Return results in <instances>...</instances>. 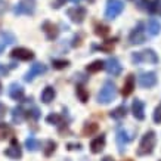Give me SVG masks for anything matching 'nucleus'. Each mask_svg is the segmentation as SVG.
I'll list each match as a JSON object with an SVG mask.
<instances>
[{
	"mask_svg": "<svg viewBox=\"0 0 161 161\" xmlns=\"http://www.w3.org/2000/svg\"><path fill=\"white\" fill-rule=\"evenodd\" d=\"M157 143V133L154 130H148L141 139V143L136 149V155L137 157H147L151 155L154 152V148H155Z\"/></svg>",
	"mask_w": 161,
	"mask_h": 161,
	"instance_id": "obj_1",
	"label": "nucleus"
},
{
	"mask_svg": "<svg viewBox=\"0 0 161 161\" xmlns=\"http://www.w3.org/2000/svg\"><path fill=\"white\" fill-rule=\"evenodd\" d=\"M117 93L118 92H117L115 84L112 83L111 80H107V81L103 83V86L101 87V90H99L96 101H98L99 103H102V105H107V103L112 102L114 99L117 98Z\"/></svg>",
	"mask_w": 161,
	"mask_h": 161,
	"instance_id": "obj_2",
	"label": "nucleus"
},
{
	"mask_svg": "<svg viewBox=\"0 0 161 161\" xmlns=\"http://www.w3.org/2000/svg\"><path fill=\"white\" fill-rule=\"evenodd\" d=\"M132 62L135 65L142 64V62H148V64L155 65V64H158V55L155 53V50H152V49H145V50H141V52H135V53H132Z\"/></svg>",
	"mask_w": 161,
	"mask_h": 161,
	"instance_id": "obj_3",
	"label": "nucleus"
},
{
	"mask_svg": "<svg viewBox=\"0 0 161 161\" xmlns=\"http://www.w3.org/2000/svg\"><path fill=\"white\" fill-rule=\"evenodd\" d=\"M123 10H124V2L123 0H107L105 18L107 19H115L118 15H121Z\"/></svg>",
	"mask_w": 161,
	"mask_h": 161,
	"instance_id": "obj_4",
	"label": "nucleus"
},
{
	"mask_svg": "<svg viewBox=\"0 0 161 161\" xmlns=\"http://www.w3.org/2000/svg\"><path fill=\"white\" fill-rule=\"evenodd\" d=\"M158 81L157 74L154 71H141L137 74V83L142 89H151L154 87Z\"/></svg>",
	"mask_w": 161,
	"mask_h": 161,
	"instance_id": "obj_5",
	"label": "nucleus"
},
{
	"mask_svg": "<svg viewBox=\"0 0 161 161\" xmlns=\"http://www.w3.org/2000/svg\"><path fill=\"white\" fill-rule=\"evenodd\" d=\"M147 42V34H145V27L142 22L135 27V28L130 31V34H129V43L130 44H143Z\"/></svg>",
	"mask_w": 161,
	"mask_h": 161,
	"instance_id": "obj_6",
	"label": "nucleus"
},
{
	"mask_svg": "<svg viewBox=\"0 0 161 161\" xmlns=\"http://www.w3.org/2000/svg\"><path fill=\"white\" fill-rule=\"evenodd\" d=\"M36 12V2L34 0H19L14 6L15 15H33Z\"/></svg>",
	"mask_w": 161,
	"mask_h": 161,
	"instance_id": "obj_7",
	"label": "nucleus"
},
{
	"mask_svg": "<svg viewBox=\"0 0 161 161\" xmlns=\"http://www.w3.org/2000/svg\"><path fill=\"white\" fill-rule=\"evenodd\" d=\"M133 139L132 135H129L124 127H118L117 129V136H115V142H117L118 147V152L120 154H124L126 152V145Z\"/></svg>",
	"mask_w": 161,
	"mask_h": 161,
	"instance_id": "obj_8",
	"label": "nucleus"
},
{
	"mask_svg": "<svg viewBox=\"0 0 161 161\" xmlns=\"http://www.w3.org/2000/svg\"><path fill=\"white\" fill-rule=\"evenodd\" d=\"M67 15L74 24H83L86 19V15H87V10L83 6H74V8H69L67 10Z\"/></svg>",
	"mask_w": 161,
	"mask_h": 161,
	"instance_id": "obj_9",
	"label": "nucleus"
},
{
	"mask_svg": "<svg viewBox=\"0 0 161 161\" xmlns=\"http://www.w3.org/2000/svg\"><path fill=\"white\" fill-rule=\"evenodd\" d=\"M47 71V67L44 65V64H42V62H36V64H33L31 65V68L25 73V75H24V80L27 81V83H31L33 80H34L37 75H40V74H44Z\"/></svg>",
	"mask_w": 161,
	"mask_h": 161,
	"instance_id": "obj_10",
	"label": "nucleus"
},
{
	"mask_svg": "<svg viewBox=\"0 0 161 161\" xmlns=\"http://www.w3.org/2000/svg\"><path fill=\"white\" fill-rule=\"evenodd\" d=\"M103 68L107 69V73L109 74V75H112V77H118V75L121 74V71H123L121 64H120V61H118L115 56H112V58H108L107 61H105V65H103Z\"/></svg>",
	"mask_w": 161,
	"mask_h": 161,
	"instance_id": "obj_11",
	"label": "nucleus"
},
{
	"mask_svg": "<svg viewBox=\"0 0 161 161\" xmlns=\"http://www.w3.org/2000/svg\"><path fill=\"white\" fill-rule=\"evenodd\" d=\"M10 58L18 59V61H31V59H34V53L25 47H16L10 52Z\"/></svg>",
	"mask_w": 161,
	"mask_h": 161,
	"instance_id": "obj_12",
	"label": "nucleus"
},
{
	"mask_svg": "<svg viewBox=\"0 0 161 161\" xmlns=\"http://www.w3.org/2000/svg\"><path fill=\"white\" fill-rule=\"evenodd\" d=\"M5 155L8 157V158H12V160H19L21 157H22V149H21L19 143H18L16 139H12V141H10V145L5 151Z\"/></svg>",
	"mask_w": 161,
	"mask_h": 161,
	"instance_id": "obj_13",
	"label": "nucleus"
},
{
	"mask_svg": "<svg viewBox=\"0 0 161 161\" xmlns=\"http://www.w3.org/2000/svg\"><path fill=\"white\" fill-rule=\"evenodd\" d=\"M42 30H43V33L46 34V39L47 40H55L59 36L58 25H55L50 21H44L43 24H42Z\"/></svg>",
	"mask_w": 161,
	"mask_h": 161,
	"instance_id": "obj_14",
	"label": "nucleus"
},
{
	"mask_svg": "<svg viewBox=\"0 0 161 161\" xmlns=\"http://www.w3.org/2000/svg\"><path fill=\"white\" fill-rule=\"evenodd\" d=\"M132 114L133 117L142 121V120H145V103L142 102L141 99H135L132 103Z\"/></svg>",
	"mask_w": 161,
	"mask_h": 161,
	"instance_id": "obj_15",
	"label": "nucleus"
},
{
	"mask_svg": "<svg viewBox=\"0 0 161 161\" xmlns=\"http://www.w3.org/2000/svg\"><path fill=\"white\" fill-rule=\"evenodd\" d=\"M8 93H9V96L14 101H22V98H24V87L21 86L19 83H12L9 86V89H8Z\"/></svg>",
	"mask_w": 161,
	"mask_h": 161,
	"instance_id": "obj_16",
	"label": "nucleus"
},
{
	"mask_svg": "<svg viewBox=\"0 0 161 161\" xmlns=\"http://www.w3.org/2000/svg\"><path fill=\"white\" fill-rule=\"evenodd\" d=\"M105 143H107L105 135H101V136L95 137L90 142V151H92V154H101L103 151V148H105Z\"/></svg>",
	"mask_w": 161,
	"mask_h": 161,
	"instance_id": "obj_17",
	"label": "nucleus"
},
{
	"mask_svg": "<svg viewBox=\"0 0 161 161\" xmlns=\"http://www.w3.org/2000/svg\"><path fill=\"white\" fill-rule=\"evenodd\" d=\"M135 90V75L133 74H129L127 78L124 80V84H123V89H121V95L124 98L130 96Z\"/></svg>",
	"mask_w": 161,
	"mask_h": 161,
	"instance_id": "obj_18",
	"label": "nucleus"
},
{
	"mask_svg": "<svg viewBox=\"0 0 161 161\" xmlns=\"http://www.w3.org/2000/svg\"><path fill=\"white\" fill-rule=\"evenodd\" d=\"M56 96V90L52 86H46L42 92V102L43 103H50Z\"/></svg>",
	"mask_w": 161,
	"mask_h": 161,
	"instance_id": "obj_19",
	"label": "nucleus"
},
{
	"mask_svg": "<svg viewBox=\"0 0 161 161\" xmlns=\"http://www.w3.org/2000/svg\"><path fill=\"white\" fill-rule=\"evenodd\" d=\"M147 30L151 36H158L161 33V22L158 19H155V18H151V19L148 21Z\"/></svg>",
	"mask_w": 161,
	"mask_h": 161,
	"instance_id": "obj_20",
	"label": "nucleus"
},
{
	"mask_svg": "<svg viewBox=\"0 0 161 161\" xmlns=\"http://www.w3.org/2000/svg\"><path fill=\"white\" fill-rule=\"evenodd\" d=\"M24 118H25V111L21 105H18V107H15L12 109V121L15 124H21V123L24 121Z\"/></svg>",
	"mask_w": 161,
	"mask_h": 161,
	"instance_id": "obj_21",
	"label": "nucleus"
},
{
	"mask_svg": "<svg viewBox=\"0 0 161 161\" xmlns=\"http://www.w3.org/2000/svg\"><path fill=\"white\" fill-rule=\"evenodd\" d=\"M127 115V107L123 103V105H120V107H117L115 109H112L111 112H109V117L114 118V120H123V118Z\"/></svg>",
	"mask_w": 161,
	"mask_h": 161,
	"instance_id": "obj_22",
	"label": "nucleus"
},
{
	"mask_svg": "<svg viewBox=\"0 0 161 161\" xmlns=\"http://www.w3.org/2000/svg\"><path fill=\"white\" fill-rule=\"evenodd\" d=\"M25 148L31 152H36L42 148V142H40L39 139H36V137L30 136V137H27V141H25Z\"/></svg>",
	"mask_w": 161,
	"mask_h": 161,
	"instance_id": "obj_23",
	"label": "nucleus"
},
{
	"mask_svg": "<svg viewBox=\"0 0 161 161\" xmlns=\"http://www.w3.org/2000/svg\"><path fill=\"white\" fill-rule=\"evenodd\" d=\"M75 95H77V98L80 99V102L86 103L89 101V92L84 89L83 84H77V86H75Z\"/></svg>",
	"mask_w": 161,
	"mask_h": 161,
	"instance_id": "obj_24",
	"label": "nucleus"
},
{
	"mask_svg": "<svg viewBox=\"0 0 161 161\" xmlns=\"http://www.w3.org/2000/svg\"><path fill=\"white\" fill-rule=\"evenodd\" d=\"M99 130V126L96 123H86L83 127V130H81V135L83 136H92L95 133Z\"/></svg>",
	"mask_w": 161,
	"mask_h": 161,
	"instance_id": "obj_25",
	"label": "nucleus"
},
{
	"mask_svg": "<svg viewBox=\"0 0 161 161\" xmlns=\"http://www.w3.org/2000/svg\"><path fill=\"white\" fill-rule=\"evenodd\" d=\"M103 65H105V61H101V59H98V61H93L92 64H89L87 65V73H99L101 69H103Z\"/></svg>",
	"mask_w": 161,
	"mask_h": 161,
	"instance_id": "obj_26",
	"label": "nucleus"
},
{
	"mask_svg": "<svg viewBox=\"0 0 161 161\" xmlns=\"http://www.w3.org/2000/svg\"><path fill=\"white\" fill-rule=\"evenodd\" d=\"M0 40L8 46V44H14L15 42H16V37H15L10 31H2V33H0Z\"/></svg>",
	"mask_w": 161,
	"mask_h": 161,
	"instance_id": "obj_27",
	"label": "nucleus"
},
{
	"mask_svg": "<svg viewBox=\"0 0 161 161\" xmlns=\"http://www.w3.org/2000/svg\"><path fill=\"white\" fill-rule=\"evenodd\" d=\"M46 123H47V124H55V126H61V124H64V118L61 117L59 114L52 112V114H49V115L46 117Z\"/></svg>",
	"mask_w": 161,
	"mask_h": 161,
	"instance_id": "obj_28",
	"label": "nucleus"
},
{
	"mask_svg": "<svg viewBox=\"0 0 161 161\" xmlns=\"http://www.w3.org/2000/svg\"><path fill=\"white\" fill-rule=\"evenodd\" d=\"M12 135V129L9 124L6 123H0V141H5L6 137H9Z\"/></svg>",
	"mask_w": 161,
	"mask_h": 161,
	"instance_id": "obj_29",
	"label": "nucleus"
},
{
	"mask_svg": "<svg viewBox=\"0 0 161 161\" xmlns=\"http://www.w3.org/2000/svg\"><path fill=\"white\" fill-rule=\"evenodd\" d=\"M95 34L99 36V37H107L109 34V27L103 24H96L95 25Z\"/></svg>",
	"mask_w": 161,
	"mask_h": 161,
	"instance_id": "obj_30",
	"label": "nucleus"
},
{
	"mask_svg": "<svg viewBox=\"0 0 161 161\" xmlns=\"http://www.w3.org/2000/svg\"><path fill=\"white\" fill-rule=\"evenodd\" d=\"M148 12H149V14H158V12H160L161 10V0H152V2H149V3H148Z\"/></svg>",
	"mask_w": 161,
	"mask_h": 161,
	"instance_id": "obj_31",
	"label": "nucleus"
},
{
	"mask_svg": "<svg viewBox=\"0 0 161 161\" xmlns=\"http://www.w3.org/2000/svg\"><path fill=\"white\" fill-rule=\"evenodd\" d=\"M114 46H115V39L114 40H107V42H103V44L98 46L99 50H102V52H107V53H111L112 49H114Z\"/></svg>",
	"mask_w": 161,
	"mask_h": 161,
	"instance_id": "obj_32",
	"label": "nucleus"
},
{
	"mask_svg": "<svg viewBox=\"0 0 161 161\" xmlns=\"http://www.w3.org/2000/svg\"><path fill=\"white\" fill-rule=\"evenodd\" d=\"M52 65L55 69H65L69 67V61L67 59H52Z\"/></svg>",
	"mask_w": 161,
	"mask_h": 161,
	"instance_id": "obj_33",
	"label": "nucleus"
},
{
	"mask_svg": "<svg viewBox=\"0 0 161 161\" xmlns=\"http://www.w3.org/2000/svg\"><path fill=\"white\" fill-rule=\"evenodd\" d=\"M56 147H58V145H56V142L47 141V142H46V148H44V155H46V157H50L55 151H56Z\"/></svg>",
	"mask_w": 161,
	"mask_h": 161,
	"instance_id": "obj_34",
	"label": "nucleus"
},
{
	"mask_svg": "<svg viewBox=\"0 0 161 161\" xmlns=\"http://www.w3.org/2000/svg\"><path fill=\"white\" fill-rule=\"evenodd\" d=\"M152 120L157 123V124H161V102L160 105L154 109V114H152Z\"/></svg>",
	"mask_w": 161,
	"mask_h": 161,
	"instance_id": "obj_35",
	"label": "nucleus"
},
{
	"mask_svg": "<svg viewBox=\"0 0 161 161\" xmlns=\"http://www.w3.org/2000/svg\"><path fill=\"white\" fill-rule=\"evenodd\" d=\"M132 2H135V3H136V6L141 10H147L148 9V3H149L148 0H132Z\"/></svg>",
	"mask_w": 161,
	"mask_h": 161,
	"instance_id": "obj_36",
	"label": "nucleus"
},
{
	"mask_svg": "<svg viewBox=\"0 0 161 161\" xmlns=\"http://www.w3.org/2000/svg\"><path fill=\"white\" fill-rule=\"evenodd\" d=\"M67 2H68V0H53V2H52V8H53V9H59V8L65 6Z\"/></svg>",
	"mask_w": 161,
	"mask_h": 161,
	"instance_id": "obj_37",
	"label": "nucleus"
},
{
	"mask_svg": "<svg viewBox=\"0 0 161 161\" xmlns=\"http://www.w3.org/2000/svg\"><path fill=\"white\" fill-rule=\"evenodd\" d=\"M28 115H30L31 118H34V120H39V117H40V111L34 107L33 109H31V111H28Z\"/></svg>",
	"mask_w": 161,
	"mask_h": 161,
	"instance_id": "obj_38",
	"label": "nucleus"
},
{
	"mask_svg": "<svg viewBox=\"0 0 161 161\" xmlns=\"http://www.w3.org/2000/svg\"><path fill=\"white\" fill-rule=\"evenodd\" d=\"M67 149H69V151H74V149L80 151V149H81V143H78V142H75V143H68V145H67Z\"/></svg>",
	"mask_w": 161,
	"mask_h": 161,
	"instance_id": "obj_39",
	"label": "nucleus"
},
{
	"mask_svg": "<svg viewBox=\"0 0 161 161\" xmlns=\"http://www.w3.org/2000/svg\"><path fill=\"white\" fill-rule=\"evenodd\" d=\"M8 10V2L6 0H0V15H3Z\"/></svg>",
	"mask_w": 161,
	"mask_h": 161,
	"instance_id": "obj_40",
	"label": "nucleus"
},
{
	"mask_svg": "<svg viewBox=\"0 0 161 161\" xmlns=\"http://www.w3.org/2000/svg\"><path fill=\"white\" fill-rule=\"evenodd\" d=\"M6 115V105H3V103L0 102V120Z\"/></svg>",
	"mask_w": 161,
	"mask_h": 161,
	"instance_id": "obj_41",
	"label": "nucleus"
},
{
	"mask_svg": "<svg viewBox=\"0 0 161 161\" xmlns=\"http://www.w3.org/2000/svg\"><path fill=\"white\" fill-rule=\"evenodd\" d=\"M8 73H9V69L6 68L5 65L0 64V77H2V75H8Z\"/></svg>",
	"mask_w": 161,
	"mask_h": 161,
	"instance_id": "obj_42",
	"label": "nucleus"
},
{
	"mask_svg": "<svg viewBox=\"0 0 161 161\" xmlns=\"http://www.w3.org/2000/svg\"><path fill=\"white\" fill-rule=\"evenodd\" d=\"M73 46H74V47H75V46H80V37H77V36L74 37V43H73Z\"/></svg>",
	"mask_w": 161,
	"mask_h": 161,
	"instance_id": "obj_43",
	"label": "nucleus"
},
{
	"mask_svg": "<svg viewBox=\"0 0 161 161\" xmlns=\"http://www.w3.org/2000/svg\"><path fill=\"white\" fill-rule=\"evenodd\" d=\"M5 47H6V44L3 43V42H2V40H0V55L3 53V50H5Z\"/></svg>",
	"mask_w": 161,
	"mask_h": 161,
	"instance_id": "obj_44",
	"label": "nucleus"
},
{
	"mask_svg": "<svg viewBox=\"0 0 161 161\" xmlns=\"http://www.w3.org/2000/svg\"><path fill=\"white\" fill-rule=\"evenodd\" d=\"M102 161H114V158H112V157H109V155H107V157H103V158H102Z\"/></svg>",
	"mask_w": 161,
	"mask_h": 161,
	"instance_id": "obj_45",
	"label": "nucleus"
},
{
	"mask_svg": "<svg viewBox=\"0 0 161 161\" xmlns=\"http://www.w3.org/2000/svg\"><path fill=\"white\" fill-rule=\"evenodd\" d=\"M73 3H78V2H81V0H71ZM90 2H93V0H90Z\"/></svg>",
	"mask_w": 161,
	"mask_h": 161,
	"instance_id": "obj_46",
	"label": "nucleus"
},
{
	"mask_svg": "<svg viewBox=\"0 0 161 161\" xmlns=\"http://www.w3.org/2000/svg\"><path fill=\"white\" fill-rule=\"evenodd\" d=\"M0 92H2V84H0Z\"/></svg>",
	"mask_w": 161,
	"mask_h": 161,
	"instance_id": "obj_47",
	"label": "nucleus"
},
{
	"mask_svg": "<svg viewBox=\"0 0 161 161\" xmlns=\"http://www.w3.org/2000/svg\"><path fill=\"white\" fill-rule=\"evenodd\" d=\"M127 161H132V160H127Z\"/></svg>",
	"mask_w": 161,
	"mask_h": 161,
	"instance_id": "obj_48",
	"label": "nucleus"
}]
</instances>
